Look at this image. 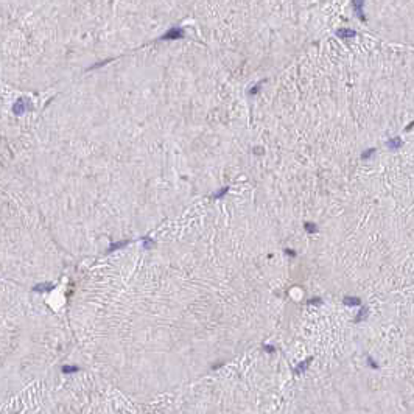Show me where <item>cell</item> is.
Wrapping results in <instances>:
<instances>
[{"instance_id":"6da1fadb","label":"cell","mask_w":414,"mask_h":414,"mask_svg":"<svg viewBox=\"0 0 414 414\" xmlns=\"http://www.w3.org/2000/svg\"><path fill=\"white\" fill-rule=\"evenodd\" d=\"M181 38H184V30L176 27V28L168 30L161 39H162V41H174V39H181Z\"/></svg>"},{"instance_id":"7a4b0ae2","label":"cell","mask_w":414,"mask_h":414,"mask_svg":"<svg viewBox=\"0 0 414 414\" xmlns=\"http://www.w3.org/2000/svg\"><path fill=\"white\" fill-rule=\"evenodd\" d=\"M13 111H14L16 115H22V114L27 111V103H25V100H24V98H19V100L14 103Z\"/></svg>"},{"instance_id":"3957f363","label":"cell","mask_w":414,"mask_h":414,"mask_svg":"<svg viewBox=\"0 0 414 414\" xmlns=\"http://www.w3.org/2000/svg\"><path fill=\"white\" fill-rule=\"evenodd\" d=\"M336 36L344 38V39H349V38H355L357 36V31H353L350 28H339V30H336Z\"/></svg>"},{"instance_id":"277c9868","label":"cell","mask_w":414,"mask_h":414,"mask_svg":"<svg viewBox=\"0 0 414 414\" xmlns=\"http://www.w3.org/2000/svg\"><path fill=\"white\" fill-rule=\"evenodd\" d=\"M363 5H364V2L363 0H357V2H353V6H355V11H357V16L360 17V20H366V16L363 14Z\"/></svg>"},{"instance_id":"5b68a950","label":"cell","mask_w":414,"mask_h":414,"mask_svg":"<svg viewBox=\"0 0 414 414\" xmlns=\"http://www.w3.org/2000/svg\"><path fill=\"white\" fill-rule=\"evenodd\" d=\"M386 145H388V148H391V150H397V148H400V146L403 145V140H402L400 137H394V139H389Z\"/></svg>"},{"instance_id":"8992f818","label":"cell","mask_w":414,"mask_h":414,"mask_svg":"<svg viewBox=\"0 0 414 414\" xmlns=\"http://www.w3.org/2000/svg\"><path fill=\"white\" fill-rule=\"evenodd\" d=\"M342 302H344V305H349V307L360 305V299H357V297H352V296H347V297H344V299H342Z\"/></svg>"},{"instance_id":"52a82bcc","label":"cell","mask_w":414,"mask_h":414,"mask_svg":"<svg viewBox=\"0 0 414 414\" xmlns=\"http://www.w3.org/2000/svg\"><path fill=\"white\" fill-rule=\"evenodd\" d=\"M128 243H129V240H123V242H119V243H112V245L109 246V249H108V252H112V251H115V249L123 248V246H126Z\"/></svg>"},{"instance_id":"ba28073f","label":"cell","mask_w":414,"mask_h":414,"mask_svg":"<svg viewBox=\"0 0 414 414\" xmlns=\"http://www.w3.org/2000/svg\"><path fill=\"white\" fill-rule=\"evenodd\" d=\"M304 227H305V231H307L308 234H316V232H318V226H316V224H313V223H310V221H308V223H305V224H304Z\"/></svg>"},{"instance_id":"9c48e42d","label":"cell","mask_w":414,"mask_h":414,"mask_svg":"<svg viewBox=\"0 0 414 414\" xmlns=\"http://www.w3.org/2000/svg\"><path fill=\"white\" fill-rule=\"evenodd\" d=\"M142 242H143V248L145 249H151L154 245H156V242L154 240H151L150 237H143L142 238Z\"/></svg>"},{"instance_id":"30bf717a","label":"cell","mask_w":414,"mask_h":414,"mask_svg":"<svg viewBox=\"0 0 414 414\" xmlns=\"http://www.w3.org/2000/svg\"><path fill=\"white\" fill-rule=\"evenodd\" d=\"M51 288H53V285H51V284H41V285L34 287L33 290H34V291H50Z\"/></svg>"},{"instance_id":"8fae6325","label":"cell","mask_w":414,"mask_h":414,"mask_svg":"<svg viewBox=\"0 0 414 414\" xmlns=\"http://www.w3.org/2000/svg\"><path fill=\"white\" fill-rule=\"evenodd\" d=\"M366 316H368V308H361V311H360V313H358V316L355 318V322H360V321H363Z\"/></svg>"},{"instance_id":"7c38bea8","label":"cell","mask_w":414,"mask_h":414,"mask_svg":"<svg viewBox=\"0 0 414 414\" xmlns=\"http://www.w3.org/2000/svg\"><path fill=\"white\" fill-rule=\"evenodd\" d=\"M374 154H375V148H369L368 151H364V153L361 154V159H363V161H366V159H369V157H372Z\"/></svg>"},{"instance_id":"4fadbf2b","label":"cell","mask_w":414,"mask_h":414,"mask_svg":"<svg viewBox=\"0 0 414 414\" xmlns=\"http://www.w3.org/2000/svg\"><path fill=\"white\" fill-rule=\"evenodd\" d=\"M227 192H229V187H224V188H221L220 192H216V193L213 195V198H223Z\"/></svg>"},{"instance_id":"5bb4252c","label":"cell","mask_w":414,"mask_h":414,"mask_svg":"<svg viewBox=\"0 0 414 414\" xmlns=\"http://www.w3.org/2000/svg\"><path fill=\"white\" fill-rule=\"evenodd\" d=\"M263 83H265V81H260L258 84H255L254 87H251V89L248 90V93H249V95H254V93H257V92H258V89H260V86H262Z\"/></svg>"},{"instance_id":"9a60e30c","label":"cell","mask_w":414,"mask_h":414,"mask_svg":"<svg viewBox=\"0 0 414 414\" xmlns=\"http://www.w3.org/2000/svg\"><path fill=\"white\" fill-rule=\"evenodd\" d=\"M108 62H109V59H108V61H101V62H97V64L90 66V67H89V70H92V69H98V67H101V66H104V64H108Z\"/></svg>"},{"instance_id":"2e32d148","label":"cell","mask_w":414,"mask_h":414,"mask_svg":"<svg viewBox=\"0 0 414 414\" xmlns=\"http://www.w3.org/2000/svg\"><path fill=\"white\" fill-rule=\"evenodd\" d=\"M285 252H287V255H290V257H294V255H296V252H294V251H291V249H287Z\"/></svg>"},{"instance_id":"e0dca14e","label":"cell","mask_w":414,"mask_h":414,"mask_svg":"<svg viewBox=\"0 0 414 414\" xmlns=\"http://www.w3.org/2000/svg\"><path fill=\"white\" fill-rule=\"evenodd\" d=\"M321 302V299H311V300H308V304H319Z\"/></svg>"}]
</instances>
